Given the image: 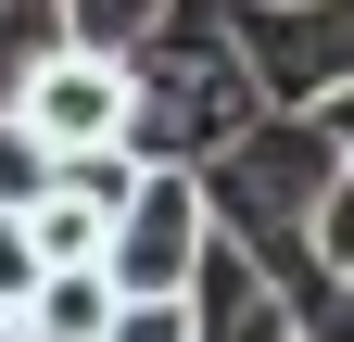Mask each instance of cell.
Wrapping results in <instances>:
<instances>
[{"instance_id": "6da1fadb", "label": "cell", "mask_w": 354, "mask_h": 342, "mask_svg": "<svg viewBox=\"0 0 354 342\" xmlns=\"http://www.w3.org/2000/svg\"><path fill=\"white\" fill-rule=\"evenodd\" d=\"M114 64H127V152L140 165H203L215 140H241V127L266 114L228 0H165Z\"/></svg>"}, {"instance_id": "7a4b0ae2", "label": "cell", "mask_w": 354, "mask_h": 342, "mask_svg": "<svg viewBox=\"0 0 354 342\" xmlns=\"http://www.w3.org/2000/svg\"><path fill=\"white\" fill-rule=\"evenodd\" d=\"M329 127L317 114H279L266 102L241 140H215L190 178H203V203H215V241H241V253H266V267H304V203H317V178H329Z\"/></svg>"}, {"instance_id": "3957f363", "label": "cell", "mask_w": 354, "mask_h": 342, "mask_svg": "<svg viewBox=\"0 0 354 342\" xmlns=\"http://www.w3.org/2000/svg\"><path fill=\"white\" fill-rule=\"evenodd\" d=\"M215 253V203L190 165H140L127 178V203L102 216V279L127 291V305H152V291H190Z\"/></svg>"}, {"instance_id": "277c9868", "label": "cell", "mask_w": 354, "mask_h": 342, "mask_svg": "<svg viewBox=\"0 0 354 342\" xmlns=\"http://www.w3.org/2000/svg\"><path fill=\"white\" fill-rule=\"evenodd\" d=\"M241 51H253V89L279 114H317L354 89V0H228Z\"/></svg>"}, {"instance_id": "5b68a950", "label": "cell", "mask_w": 354, "mask_h": 342, "mask_svg": "<svg viewBox=\"0 0 354 342\" xmlns=\"http://www.w3.org/2000/svg\"><path fill=\"white\" fill-rule=\"evenodd\" d=\"M0 102L26 114V140L51 152V165H64V152H114V140H127V64H114V51H88V38H38L26 76H13Z\"/></svg>"}, {"instance_id": "8992f818", "label": "cell", "mask_w": 354, "mask_h": 342, "mask_svg": "<svg viewBox=\"0 0 354 342\" xmlns=\"http://www.w3.org/2000/svg\"><path fill=\"white\" fill-rule=\"evenodd\" d=\"M190 342H317V317H304V291L266 267V253L215 241L203 279H190Z\"/></svg>"}, {"instance_id": "52a82bcc", "label": "cell", "mask_w": 354, "mask_h": 342, "mask_svg": "<svg viewBox=\"0 0 354 342\" xmlns=\"http://www.w3.org/2000/svg\"><path fill=\"white\" fill-rule=\"evenodd\" d=\"M102 317H114L102 267H38V291L13 305V342H102Z\"/></svg>"}, {"instance_id": "ba28073f", "label": "cell", "mask_w": 354, "mask_h": 342, "mask_svg": "<svg viewBox=\"0 0 354 342\" xmlns=\"http://www.w3.org/2000/svg\"><path fill=\"white\" fill-rule=\"evenodd\" d=\"M304 279H317V291H354V152L317 178V203H304Z\"/></svg>"}, {"instance_id": "9c48e42d", "label": "cell", "mask_w": 354, "mask_h": 342, "mask_svg": "<svg viewBox=\"0 0 354 342\" xmlns=\"http://www.w3.org/2000/svg\"><path fill=\"white\" fill-rule=\"evenodd\" d=\"M165 13V0H51V38H88V51H127Z\"/></svg>"}, {"instance_id": "30bf717a", "label": "cell", "mask_w": 354, "mask_h": 342, "mask_svg": "<svg viewBox=\"0 0 354 342\" xmlns=\"http://www.w3.org/2000/svg\"><path fill=\"white\" fill-rule=\"evenodd\" d=\"M102 342H190V291H152V305H127V291H114Z\"/></svg>"}, {"instance_id": "8fae6325", "label": "cell", "mask_w": 354, "mask_h": 342, "mask_svg": "<svg viewBox=\"0 0 354 342\" xmlns=\"http://www.w3.org/2000/svg\"><path fill=\"white\" fill-rule=\"evenodd\" d=\"M26 291H38V241H26V203H0V330H13Z\"/></svg>"}, {"instance_id": "7c38bea8", "label": "cell", "mask_w": 354, "mask_h": 342, "mask_svg": "<svg viewBox=\"0 0 354 342\" xmlns=\"http://www.w3.org/2000/svg\"><path fill=\"white\" fill-rule=\"evenodd\" d=\"M38 178H51V152L26 140V114L0 102V203H38Z\"/></svg>"}, {"instance_id": "4fadbf2b", "label": "cell", "mask_w": 354, "mask_h": 342, "mask_svg": "<svg viewBox=\"0 0 354 342\" xmlns=\"http://www.w3.org/2000/svg\"><path fill=\"white\" fill-rule=\"evenodd\" d=\"M51 38V0H0V89L26 76V51Z\"/></svg>"}, {"instance_id": "5bb4252c", "label": "cell", "mask_w": 354, "mask_h": 342, "mask_svg": "<svg viewBox=\"0 0 354 342\" xmlns=\"http://www.w3.org/2000/svg\"><path fill=\"white\" fill-rule=\"evenodd\" d=\"M317 127H329V152H354V89H342V102H317Z\"/></svg>"}, {"instance_id": "9a60e30c", "label": "cell", "mask_w": 354, "mask_h": 342, "mask_svg": "<svg viewBox=\"0 0 354 342\" xmlns=\"http://www.w3.org/2000/svg\"><path fill=\"white\" fill-rule=\"evenodd\" d=\"M317 342H354V291H329V330H317Z\"/></svg>"}, {"instance_id": "2e32d148", "label": "cell", "mask_w": 354, "mask_h": 342, "mask_svg": "<svg viewBox=\"0 0 354 342\" xmlns=\"http://www.w3.org/2000/svg\"><path fill=\"white\" fill-rule=\"evenodd\" d=\"M0 342H13V330H0Z\"/></svg>"}]
</instances>
